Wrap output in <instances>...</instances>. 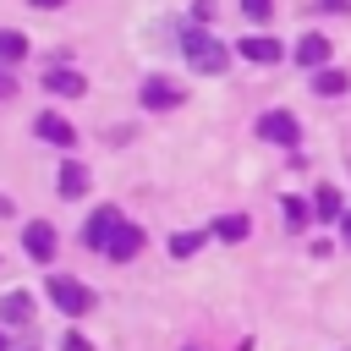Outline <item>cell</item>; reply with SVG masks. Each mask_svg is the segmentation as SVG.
Listing matches in <instances>:
<instances>
[{"mask_svg":"<svg viewBox=\"0 0 351 351\" xmlns=\"http://www.w3.org/2000/svg\"><path fill=\"white\" fill-rule=\"evenodd\" d=\"M214 236H219V241H241V236H247V214H225V219H214Z\"/></svg>","mask_w":351,"mask_h":351,"instance_id":"obj_17","label":"cell"},{"mask_svg":"<svg viewBox=\"0 0 351 351\" xmlns=\"http://www.w3.org/2000/svg\"><path fill=\"white\" fill-rule=\"evenodd\" d=\"M241 55H247L252 66H274L285 49H280V38H269V33H252V38H241Z\"/></svg>","mask_w":351,"mask_h":351,"instance_id":"obj_10","label":"cell"},{"mask_svg":"<svg viewBox=\"0 0 351 351\" xmlns=\"http://www.w3.org/2000/svg\"><path fill=\"white\" fill-rule=\"evenodd\" d=\"M22 55H27V38H22L16 27H0V60H5V66H16Z\"/></svg>","mask_w":351,"mask_h":351,"instance_id":"obj_16","label":"cell"},{"mask_svg":"<svg viewBox=\"0 0 351 351\" xmlns=\"http://www.w3.org/2000/svg\"><path fill=\"white\" fill-rule=\"evenodd\" d=\"M181 55H186V66L203 71V77H219L225 60H230V49H225L214 33H203V27H186V33H181Z\"/></svg>","mask_w":351,"mask_h":351,"instance_id":"obj_1","label":"cell"},{"mask_svg":"<svg viewBox=\"0 0 351 351\" xmlns=\"http://www.w3.org/2000/svg\"><path fill=\"white\" fill-rule=\"evenodd\" d=\"M313 214H318V219H340V214H346V208H340V192H335V186H318V192H313Z\"/></svg>","mask_w":351,"mask_h":351,"instance_id":"obj_15","label":"cell"},{"mask_svg":"<svg viewBox=\"0 0 351 351\" xmlns=\"http://www.w3.org/2000/svg\"><path fill=\"white\" fill-rule=\"evenodd\" d=\"M82 192H88V165L66 159L60 165V197H82Z\"/></svg>","mask_w":351,"mask_h":351,"instance_id":"obj_13","label":"cell"},{"mask_svg":"<svg viewBox=\"0 0 351 351\" xmlns=\"http://www.w3.org/2000/svg\"><path fill=\"white\" fill-rule=\"evenodd\" d=\"M60 351H93V346H88L82 335H66V340H60Z\"/></svg>","mask_w":351,"mask_h":351,"instance_id":"obj_21","label":"cell"},{"mask_svg":"<svg viewBox=\"0 0 351 351\" xmlns=\"http://www.w3.org/2000/svg\"><path fill=\"white\" fill-rule=\"evenodd\" d=\"M115 230H121V208H93L88 214V225H82V247H93V252H110V241H115Z\"/></svg>","mask_w":351,"mask_h":351,"instance_id":"obj_3","label":"cell"},{"mask_svg":"<svg viewBox=\"0 0 351 351\" xmlns=\"http://www.w3.org/2000/svg\"><path fill=\"white\" fill-rule=\"evenodd\" d=\"M27 318H33V296H27V291H5V296H0V324L22 329Z\"/></svg>","mask_w":351,"mask_h":351,"instance_id":"obj_11","label":"cell"},{"mask_svg":"<svg viewBox=\"0 0 351 351\" xmlns=\"http://www.w3.org/2000/svg\"><path fill=\"white\" fill-rule=\"evenodd\" d=\"M49 302H55L66 318H82V313L93 307V291H88L82 280H71V274H55V280H49Z\"/></svg>","mask_w":351,"mask_h":351,"instance_id":"obj_2","label":"cell"},{"mask_svg":"<svg viewBox=\"0 0 351 351\" xmlns=\"http://www.w3.org/2000/svg\"><path fill=\"white\" fill-rule=\"evenodd\" d=\"M197 247H203V236H197V230H181V236H170V258H192Z\"/></svg>","mask_w":351,"mask_h":351,"instance_id":"obj_18","label":"cell"},{"mask_svg":"<svg viewBox=\"0 0 351 351\" xmlns=\"http://www.w3.org/2000/svg\"><path fill=\"white\" fill-rule=\"evenodd\" d=\"M33 132H38L44 143H55V148H71V143H77V132H71V121H66V115H49V110H44V115L33 121Z\"/></svg>","mask_w":351,"mask_h":351,"instance_id":"obj_9","label":"cell"},{"mask_svg":"<svg viewBox=\"0 0 351 351\" xmlns=\"http://www.w3.org/2000/svg\"><path fill=\"white\" fill-rule=\"evenodd\" d=\"M44 88L60 93V99H77V93H88V77L71 71V66H49V71H44Z\"/></svg>","mask_w":351,"mask_h":351,"instance_id":"obj_6","label":"cell"},{"mask_svg":"<svg viewBox=\"0 0 351 351\" xmlns=\"http://www.w3.org/2000/svg\"><path fill=\"white\" fill-rule=\"evenodd\" d=\"M11 93H16V77H11L5 66H0V99H11Z\"/></svg>","mask_w":351,"mask_h":351,"instance_id":"obj_22","label":"cell"},{"mask_svg":"<svg viewBox=\"0 0 351 351\" xmlns=\"http://www.w3.org/2000/svg\"><path fill=\"white\" fill-rule=\"evenodd\" d=\"M340 236H346V247H351V214H340Z\"/></svg>","mask_w":351,"mask_h":351,"instance_id":"obj_24","label":"cell"},{"mask_svg":"<svg viewBox=\"0 0 351 351\" xmlns=\"http://www.w3.org/2000/svg\"><path fill=\"white\" fill-rule=\"evenodd\" d=\"M241 11H247L252 22H269V16H274V0H241Z\"/></svg>","mask_w":351,"mask_h":351,"instance_id":"obj_20","label":"cell"},{"mask_svg":"<svg viewBox=\"0 0 351 351\" xmlns=\"http://www.w3.org/2000/svg\"><path fill=\"white\" fill-rule=\"evenodd\" d=\"M0 351H5V329H0Z\"/></svg>","mask_w":351,"mask_h":351,"instance_id":"obj_26","label":"cell"},{"mask_svg":"<svg viewBox=\"0 0 351 351\" xmlns=\"http://www.w3.org/2000/svg\"><path fill=\"white\" fill-rule=\"evenodd\" d=\"M285 225H291V230L307 225V203H302V197H285Z\"/></svg>","mask_w":351,"mask_h":351,"instance_id":"obj_19","label":"cell"},{"mask_svg":"<svg viewBox=\"0 0 351 351\" xmlns=\"http://www.w3.org/2000/svg\"><path fill=\"white\" fill-rule=\"evenodd\" d=\"M22 247H27V258H38V263H49V258H55V225H44V219H33V225L22 230Z\"/></svg>","mask_w":351,"mask_h":351,"instance_id":"obj_7","label":"cell"},{"mask_svg":"<svg viewBox=\"0 0 351 351\" xmlns=\"http://www.w3.org/2000/svg\"><path fill=\"white\" fill-rule=\"evenodd\" d=\"M186 351H197V346H186Z\"/></svg>","mask_w":351,"mask_h":351,"instance_id":"obj_27","label":"cell"},{"mask_svg":"<svg viewBox=\"0 0 351 351\" xmlns=\"http://www.w3.org/2000/svg\"><path fill=\"white\" fill-rule=\"evenodd\" d=\"M143 104H148V110H176V104H181V88H176L170 77H148V82H143Z\"/></svg>","mask_w":351,"mask_h":351,"instance_id":"obj_8","label":"cell"},{"mask_svg":"<svg viewBox=\"0 0 351 351\" xmlns=\"http://www.w3.org/2000/svg\"><path fill=\"white\" fill-rule=\"evenodd\" d=\"M318 5H324V11H335V16H346V11H351V0H318Z\"/></svg>","mask_w":351,"mask_h":351,"instance_id":"obj_23","label":"cell"},{"mask_svg":"<svg viewBox=\"0 0 351 351\" xmlns=\"http://www.w3.org/2000/svg\"><path fill=\"white\" fill-rule=\"evenodd\" d=\"M258 137H263V143H280V148H296L302 126H296L291 110H263V115H258Z\"/></svg>","mask_w":351,"mask_h":351,"instance_id":"obj_4","label":"cell"},{"mask_svg":"<svg viewBox=\"0 0 351 351\" xmlns=\"http://www.w3.org/2000/svg\"><path fill=\"white\" fill-rule=\"evenodd\" d=\"M137 252H143V230H137L132 219H121V230H115V241H110V258L126 263V258H137Z\"/></svg>","mask_w":351,"mask_h":351,"instance_id":"obj_12","label":"cell"},{"mask_svg":"<svg viewBox=\"0 0 351 351\" xmlns=\"http://www.w3.org/2000/svg\"><path fill=\"white\" fill-rule=\"evenodd\" d=\"M313 88H318V93H324V99H340V93H346V88H351V77H346V71H335V66H324V71H318V77H313Z\"/></svg>","mask_w":351,"mask_h":351,"instance_id":"obj_14","label":"cell"},{"mask_svg":"<svg viewBox=\"0 0 351 351\" xmlns=\"http://www.w3.org/2000/svg\"><path fill=\"white\" fill-rule=\"evenodd\" d=\"M33 5H38V11H60L66 0H33Z\"/></svg>","mask_w":351,"mask_h":351,"instance_id":"obj_25","label":"cell"},{"mask_svg":"<svg viewBox=\"0 0 351 351\" xmlns=\"http://www.w3.org/2000/svg\"><path fill=\"white\" fill-rule=\"evenodd\" d=\"M291 55H296V66H307V71H324V66H329V38H324V33H302Z\"/></svg>","mask_w":351,"mask_h":351,"instance_id":"obj_5","label":"cell"}]
</instances>
